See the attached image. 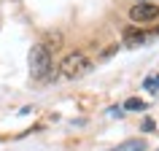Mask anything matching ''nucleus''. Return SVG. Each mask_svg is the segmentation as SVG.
<instances>
[{
    "mask_svg": "<svg viewBox=\"0 0 159 151\" xmlns=\"http://www.w3.org/2000/svg\"><path fill=\"white\" fill-rule=\"evenodd\" d=\"M143 89H148V92L159 89V76H151V78H146V81H143Z\"/></svg>",
    "mask_w": 159,
    "mask_h": 151,
    "instance_id": "6e6552de",
    "label": "nucleus"
},
{
    "mask_svg": "<svg viewBox=\"0 0 159 151\" xmlns=\"http://www.w3.org/2000/svg\"><path fill=\"white\" fill-rule=\"evenodd\" d=\"M157 151H159V149H157Z\"/></svg>",
    "mask_w": 159,
    "mask_h": 151,
    "instance_id": "9b49d317",
    "label": "nucleus"
},
{
    "mask_svg": "<svg viewBox=\"0 0 159 151\" xmlns=\"http://www.w3.org/2000/svg\"><path fill=\"white\" fill-rule=\"evenodd\" d=\"M30 73H33L35 81H49L51 78V54L43 49L41 43H35L30 49Z\"/></svg>",
    "mask_w": 159,
    "mask_h": 151,
    "instance_id": "f03ea898",
    "label": "nucleus"
},
{
    "mask_svg": "<svg viewBox=\"0 0 159 151\" xmlns=\"http://www.w3.org/2000/svg\"><path fill=\"white\" fill-rule=\"evenodd\" d=\"M124 111H146V103L138 100V97H129V100L124 103Z\"/></svg>",
    "mask_w": 159,
    "mask_h": 151,
    "instance_id": "0eeeda50",
    "label": "nucleus"
},
{
    "mask_svg": "<svg viewBox=\"0 0 159 151\" xmlns=\"http://www.w3.org/2000/svg\"><path fill=\"white\" fill-rule=\"evenodd\" d=\"M41 46L49 51V54H54V51L62 46V35H59V33H49V35H46V41H43Z\"/></svg>",
    "mask_w": 159,
    "mask_h": 151,
    "instance_id": "39448f33",
    "label": "nucleus"
},
{
    "mask_svg": "<svg viewBox=\"0 0 159 151\" xmlns=\"http://www.w3.org/2000/svg\"><path fill=\"white\" fill-rule=\"evenodd\" d=\"M129 19L135 25H146V22H157L159 19V6L157 3H135L129 8Z\"/></svg>",
    "mask_w": 159,
    "mask_h": 151,
    "instance_id": "7ed1b4c3",
    "label": "nucleus"
},
{
    "mask_svg": "<svg viewBox=\"0 0 159 151\" xmlns=\"http://www.w3.org/2000/svg\"><path fill=\"white\" fill-rule=\"evenodd\" d=\"M146 149V140H127L119 146V151H143Z\"/></svg>",
    "mask_w": 159,
    "mask_h": 151,
    "instance_id": "423d86ee",
    "label": "nucleus"
},
{
    "mask_svg": "<svg viewBox=\"0 0 159 151\" xmlns=\"http://www.w3.org/2000/svg\"><path fill=\"white\" fill-rule=\"evenodd\" d=\"M154 127H157V124H154L151 119H146V121H143V130H146V132H154Z\"/></svg>",
    "mask_w": 159,
    "mask_h": 151,
    "instance_id": "1a4fd4ad",
    "label": "nucleus"
},
{
    "mask_svg": "<svg viewBox=\"0 0 159 151\" xmlns=\"http://www.w3.org/2000/svg\"><path fill=\"white\" fill-rule=\"evenodd\" d=\"M135 3H154V0H135Z\"/></svg>",
    "mask_w": 159,
    "mask_h": 151,
    "instance_id": "9d476101",
    "label": "nucleus"
},
{
    "mask_svg": "<svg viewBox=\"0 0 159 151\" xmlns=\"http://www.w3.org/2000/svg\"><path fill=\"white\" fill-rule=\"evenodd\" d=\"M89 70H92V59L86 57L84 51L65 54V59L59 62V76H62V78H70V81H75V78L86 76Z\"/></svg>",
    "mask_w": 159,
    "mask_h": 151,
    "instance_id": "f257e3e1",
    "label": "nucleus"
},
{
    "mask_svg": "<svg viewBox=\"0 0 159 151\" xmlns=\"http://www.w3.org/2000/svg\"><path fill=\"white\" fill-rule=\"evenodd\" d=\"M151 38V30H140V27H124L121 30V43L127 49H138Z\"/></svg>",
    "mask_w": 159,
    "mask_h": 151,
    "instance_id": "20e7f679",
    "label": "nucleus"
}]
</instances>
